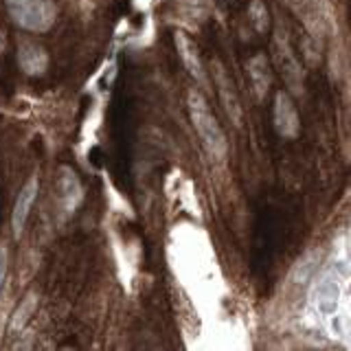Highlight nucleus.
<instances>
[{
	"label": "nucleus",
	"mask_w": 351,
	"mask_h": 351,
	"mask_svg": "<svg viewBox=\"0 0 351 351\" xmlns=\"http://www.w3.org/2000/svg\"><path fill=\"white\" fill-rule=\"evenodd\" d=\"M36 305H38V294L36 292H29L25 299L20 301L18 310L14 312V316H11V332L18 334L20 329L29 323V318L33 316V312H36Z\"/></svg>",
	"instance_id": "nucleus-12"
},
{
	"label": "nucleus",
	"mask_w": 351,
	"mask_h": 351,
	"mask_svg": "<svg viewBox=\"0 0 351 351\" xmlns=\"http://www.w3.org/2000/svg\"><path fill=\"white\" fill-rule=\"evenodd\" d=\"M7 11L18 27L44 33L58 20V3L55 0H7Z\"/></svg>",
	"instance_id": "nucleus-2"
},
{
	"label": "nucleus",
	"mask_w": 351,
	"mask_h": 351,
	"mask_svg": "<svg viewBox=\"0 0 351 351\" xmlns=\"http://www.w3.org/2000/svg\"><path fill=\"white\" fill-rule=\"evenodd\" d=\"M246 71L250 77L252 90H255V95L259 99H263L268 93V88H270V66H268L266 55H255L252 60H248Z\"/></svg>",
	"instance_id": "nucleus-11"
},
{
	"label": "nucleus",
	"mask_w": 351,
	"mask_h": 351,
	"mask_svg": "<svg viewBox=\"0 0 351 351\" xmlns=\"http://www.w3.org/2000/svg\"><path fill=\"white\" fill-rule=\"evenodd\" d=\"M58 200L60 206L66 215L75 213L80 208L84 200V186L80 182V176H77L71 167H62L58 176Z\"/></svg>",
	"instance_id": "nucleus-6"
},
{
	"label": "nucleus",
	"mask_w": 351,
	"mask_h": 351,
	"mask_svg": "<svg viewBox=\"0 0 351 351\" xmlns=\"http://www.w3.org/2000/svg\"><path fill=\"white\" fill-rule=\"evenodd\" d=\"M272 51H274V62H277L279 71L283 75L285 84L292 93H301L303 88V71H301V64L296 60V55L292 53L288 40L285 36H277L274 38V44H272Z\"/></svg>",
	"instance_id": "nucleus-4"
},
{
	"label": "nucleus",
	"mask_w": 351,
	"mask_h": 351,
	"mask_svg": "<svg viewBox=\"0 0 351 351\" xmlns=\"http://www.w3.org/2000/svg\"><path fill=\"white\" fill-rule=\"evenodd\" d=\"M18 66L29 77L44 75L49 69V53L38 42L22 40L18 44Z\"/></svg>",
	"instance_id": "nucleus-9"
},
{
	"label": "nucleus",
	"mask_w": 351,
	"mask_h": 351,
	"mask_svg": "<svg viewBox=\"0 0 351 351\" xmlns=\"http://www.w3.org/2000/svg\"><path fill=\"white\" fill-rule=\"evenodd\" d=\"M0 51H5V36L0 33Z\"/></svg>",
	"instance_id": "nucleus-16"
},
{
	"label": "nucleus",
	"mask_w": 351,
	"mask_h": 351,
	"mask_svg": "<svg viewBox=\"0 0 351 351\" xmlns=\"http://www.w3.org/2000/svg\"><path fill=\"white\" fill-rule=\"evenodd\" d=\"M250 18H255L252 22H255L259 31L266 29V25H268V11H266V7L259 3V0H255V3H252V7H250Z\"/></svg>",
	"instance_id": "nucleus-14"
},
{
	"label": "nucleus",
	"mask_w": 351,
	"mask_h": 351,
	"mask_svg": "<svg viewBox=\"0 0 351 351\" xmlns=\"http://www.w3.org/2000/svg\"><path fill=\"white\" fill-rule=\"evenodd\" d=\"M272 121H274V130H277L283 138H294L299 134V130H301L299 112H296V106L288 93L281 90L274 97Z\"/></svg>",
	"instance_id": "nucleus-5"
},
{
	"label": "nucleus",
	"mask_w": 351,
	"mask_h": 351,
	"mask_svg": "<svg viewBox=\"0 0 351 351\" xmlns=\"http://www.w3.org/2000/svg\"><path fill=\"white\" fill-rule=\"evenodd\" d=\"M178 9H180V14H182L186 20L200 22V20L206 18L208 9H211V0H180V3H178Z\"/></svg>",
	"instance_id": "nucleus-13"
},
{
	"label": "nucleus",
	"mask_w": 351,
	"mask_h": 351,
	"mask_svg": "<svg viewBox=\"0 0 351 351\" xmlns=\"http://www.w3.org/2000/svg\"><path fill=\"white\" fill-rule=\"evenodd\" d=\"M213 80H215L217 93H219V99H222V106L226 110L228 119L233 121L235 125H241V104L235 90V84L219 62H213Z\"/></svg>",
	"instance_id": "nucleus-8"
},
{
	"label": "nucleus",
	"mask_w": 351,
	"mask_h": 351,
	"mask_svg": "<svg viewBox=\"0 0 351 351\" xmlns=\"http://www.w3.org/2000/svg\"><path fill=\"white\" fill-rule=\"evenodd\" d=\"M340 279L338 274L334 272H325L321 277L316 279V283L312 285V305L318 314L323 316H334L338 314V307H340Z\"/></svg>",
	"instance_id": "nucleus-3"
},
{
	"label": "nucleus",
	"mask_w": 351,
	"mask_h": 351,
	"mask_svg": "<svg viewBox=\"0 0 351 351\" xmlns=\"http://www.w3.org/2000/svg\"><path fill=\"white\" fill-rule=\"evenodd\" d=\"M7 266H9V250L5 244H0V290H3V283L7 277Z\"/></svg>",
	"instance_id": "nucleus-15"
},
{
	"label": "nucleus",
	"mask_w": 351,
	"mask_h": 351,
	"mask_svg": "<svg viewBox=\"0 0 351 351\" xmlns=\"http://www.w3.org/2000/svg\"><path fill=\"white\" fill-rule=\"evenodd\" d=\"M38 191H40L38 176H31V178L27 180V184L20 189V193L16 197V204H14V211H11V228H14L16 237H20L22 230H25V226H27L29 213L38 200Z\"/></svg>",
	"instance_id": "nucleus-7"
},
{
	"label": "nucleus",
	"mask_w": 351,
	"mask_h": 351,
	"mask_svg": "<svg viewBox=\"0 0 351 351\" xmlns=\"http://www.w3.org/2000/svg\"><path fill=\"white\" fill-rule=\"evenodd\" d=\"M186 108H189V117H191L195 134L200 136L206 152L215 158H224L226 136H224L222 128H219L217 119L213 117L211 110H208L206 99L200 93L191 90L189 97H186Z\"/></svg>",
	"instance_id": "nucleus-1"
},
{
	"label": "nucleus",
	"mask_w": 351,
	"mask_h": 351,
	"mask_svg": "<svg viewBox=\"0 0 351 351\" xmlns=\"http://www.w3.org/2000/svg\"><path fill=\"white\" fill-rule=\"evenodd\" d=\"M176 49H178V55L184 64V69L189 71L195 80H202L204 77V69H202V60H200V51L191 42L189 36H184L182 31L176 33Z\"/></svg>",
	"instance_id": "nucleus-10"
}]
</instances>
